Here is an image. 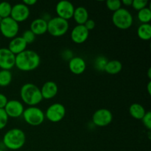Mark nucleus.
<instances>
[{"label": "nucleus", "mask_w": 151, "mask_h": 151, "mask_svg": "<svg viewBox=\"0 0 151 151\" xmlns=\"http://www.w3.org/2000/svg\"><path fill=\"white\" fill-rule=\"evenodd\" d=\"M40 55L33 50H26L16 55L15 66L22 72L35 70L40 66Z\"/></svg>", "instance_id": "nucleus-1"}, {"label": "nucleus", "mask_w": 151, "mask_h": 151, "mask_svg": "<svg viewBox=\"0 0 151 151\" xmlns=\"http://www.w3.org/2000/svg\"><path fill=\"white\" fill-rule=\"evenodd\" d=\"M2 142L4 147L9 150H18L24 145L26 142V135L20 128H11L4 134Z\"/></svg>", "instance_id": "nucleus-2"}, {"label": "nucleus", "mask_w": 151, "mask_h": 151, "mask_svg": "<svg viewBox=\"0 0 151 151\" xmlns=\"http://www.w3.org/2000/svg\"><path fill=\"white\" fill-rule=\"evenodd\" d=\"M20 97L22 102L28 106H36L43 100L40 88L31 83L22 86L20 89Z\"/></svg>", "instance_id": "nucleus-3"}, {"label": "nucleus", "mask_w": 151, "mask_h": 151, "mask_svg": "<svg viewBox=\"0 0 151 151\" xmlns=\"http://www.w3.org/2000/svg\"><path fill=\"white\" fill-rule=\"evenodd\" d=\"M112 23L120 29H128L132 26L134 18L131 12L126 8L121 7L112 15Z\"/></svg>", "instance_id": "nucleus-4"}, {"label": "nucleus", "mask_w": 151, "mask_h": 151, "mask_svg": "<svg viewBox=\"0 0 151 151\" xmlns=\"http://www.w3.org/2000/svg\"><path fill=\"white\" fill-rule=\"evenodd\" d=\"M69 29V22L60 17H52L47 22V32L53 37H61Z\"/></svg>", "instance_id": "nucleus-5"}, {"label": "nucleus", "mask_w": 151, "mask_h": 151, "mask_svg": "<svg viewBox=\"0 0 151 151\" xmlns=\"http://www.w3.org/2000/svg\"><path fill=\"white\" fill-rule=\"evenodd\" d=\"M22 116L26 123L33 127L41 125L45 119L44 112L37 106H29L24 109Z\"/></svg>", "instance_id": "nucleus-6"}, {"label": "nucleus", "mask_w": 151, "mask_h": 151, "mask_svg": "<svg viewBox=\"0 0 151 151\" xmlns=\"http://www.w3.org/2000/svg\"><path fill=\"white\" fill-rule=\"evenodd\" d=\"M44 114L46 119H48L50 122L54 123L59 122L63 120V118L65 117L66 108L61 103H53L47 108Z\"/></svg>", "instance_id": "nucleus-7"}, {"label": "nucleus", "mask_w": 151, "mask_h": 151, "mask_svg": "<svg viewBox=\"0 0 151 151\" xmlns=\"http://www.w3.org/2000/svg\"><path fill=\"white\" fill-rule=\"evenodd\" d=\"M19 31V24L12 18L7 17L2 19L0 24V32L6 38L12 39L17 36Z\"/></svg>", "instance_id": "nucleus-8"}, {"label": "nucleus", "mask_w": 151, "mask_h": 151, "mask_svg": "<svg viewBox=\"0 0 151 151\" xmlns=\"http://www.w3.org/2000/svg\"><path fill=\"white\" fill-rule=\"evenodd\" d=\"M113 120L111 111L107 109H100L92 115V123L97 127H106L110 125Z\"/></svg>", "instance_id": "nucleus-9"}, {"label": "nucleus", "mask_w": 151, "mask_h": 151, "mask_svg": "<svg viewBox=\"0 0 151 151\" xmlns=\"http://www.w3.org/2000/svg\"><path fill=\"white\" fill-rule=\"evenodd\" d=\"M29 15H30L29 7L22 2L12 5V10L10 17L18 23L24 22L27 20L28 18L29 17Z\"/></svg>", "instance_id": "nucleus-10"}, {"label": "nucleus", "mask_w": 151, "mask_h": 151, "mask_svg": "<svg viewBox=\"0 0 151 151\" xmlns=\"http://www.w3.org/2000/svg\"><path fill=\"white\" fill-rule=\"evenodd\" d=\"M75 6L72 2L66 0H63L58 2L55 7V11L58 17L69 21L72 19L74 11H75Z\"/></svg>", "instance_id": "nucleus-11"}, {"label": "nucleus", "mask_w": 151, "mask_h": 151, "mask_svg": "<svg viewBox=\"0 0 151 151\" xmlns=\"http://www.w3.org/2000/svg\"><path fill=\"white\" fill-rule=\"evenodd\" d=\"M16 55L12 53L8 48H0V69L10 70L15 66Z\"/></svg>", "instance_id": "nucleus-12"}, {"label": "nucleus", "mask_w": 151, "mask_h": 151, "mask_svg": "<svg viewBox=\"0 0 151 151\" xmlns=\"http://www.w3.org/2000/svg\"><path fill=\"white\" fill-rule=\"evenodd\" d=\"M4 110L9 118H19L23 114L24 107L19 100H10L7 101Z\"/></svg>", "instance_id": "nucleus-13"}, {"label": "nucleus", "mask_w": 151, "mask_h": 151, "mask_svg": "<svg viewBox=\"0 0 151 151\" xmlns=\"http://www.w3.org/2000/svg\"><path fill=\"white\" fill-rule=\"evenodd\" d=\"M71 39L75 44H81L87 41L89 36V31L84 25H78L74 27L71 31Z\"/></svg>", "instance_id": "nucleus-14"}, {"label": "nucleus", "mask_w": 151, "mask_h": 151, "mask_svg": "<svg viewBox=\"0 0 151 151\" xmlns=\"http://www.w3.org/2000/svg\"><path fill=\"white\" fill-rule=\"evenodd\" d=\"M43 99L51 100L54 98L58 92V86L54 81H47L43 84L42 87L40 88Z\"/></svg>", "instance_id": "nucleus-15"}, {"label": "nucleus", "mask_w": 151, "mask_h": 151, "mask_svg": "<svg viewBox=\"0 0 151 151\" xmlns=\"http://www.w3.org/2000/svg\"><path fill=\"white\" fill-rule=\"evenodd\" d=\"M69 69L74 75H81L86 69V63L83 58L75 56L69 61Z\"/></svg>", "instance_id": "nucleus-16"}, {"label": "nucleus", "mask_w": 151, "mask_h": 151, "mask_svg": "<svg viewBox=\"0 0 151 151\" xmlns=\"http://www.w3.org/2000/svg\"><path fill=\"white\" fill-rule=\"evenodd\" d=\"M27 45L28 44L25 42L22 36H16L10 39L7 48L15 55H17L18 54L26 50Z\"/></svg>", "instance_id": "nucleus-17"}, {"label": "nucleus", "mask_w": 151, "mask_h": 151, "mask_svg": "<svg viewBox=\"0 0 151 151\" xmlns=\"http://www.w3.org/2000/svg\"><path fill=\"white\" fill-rule=\"evenodd\" d=\"M29 29L36 35H42L47 32V21L42 18H37L31 22Z\"/></svg>", "instance_id": "nucleus-18"}, {"label": "nucleus", "mask_w": 151, "mask_h": 151, "mask_svg": "<svg viewBox=\"0 0 151 151\" xmlns=\"http://www.w3.org/2000/svg\"><path fill=\"white\" fill-rule=\"evenodd\" d=\"M72 19L78 25H83L89 19L88 10L86 7H82V6L76 7L74 11Z\"/></svg>", "instance_id": "nucleus-19"}, {"label": "nucleus", "mask_w": 151, "mask_h": 151, "mask_svg": "<svg viewBox=\"0 0 151 151\" xmlns=\"http://www.w3.org/2000/svg\"><path fill=\"white\" fill-rule=\"evenodd\" d=\"M129 113L133 118L138 120H142L146 113L145 109L139 103H133L130 106Z\"/></svg>", "instance_id": "nucleus-20"}, {"label": "nucleus", "mask_w": 151, "mask_h": 151, "mask_svg": "<svg viewBox=\"0 0 151 151\" xmlns=\"http://www.w3.org/2000/svg\"><path fill=\"white\" fill-rule=\"evenodd\" d=\"M122 69V63L118 60H109L106 64L105 71L109 75H116L119 73Z\"/></svg>", "instance_id": "nucleus-21"}, {"label": "nucleus", "mask_w": 151, "mask_h": 151, "mask_svg": "<svg viewBox=\"0 0 151 151\" xmlns=\"http://www.w3.org/2000/svg\"><path fill=\"white\" fill-rule=\"evenodd\" d=\"M137 35L143 41H148L151 38V25L150 24H142L137 28Z\"/></svg>", "instance_id": "nucleus-22"}, {"label": "nucleus", "mask_w": 151, "mask_h": 151, "mask_svg": "<svg viewBox=\"0 0 151 151\" xmlns=\"http://www.w3.org/2000/svg\"><path fill=\"white\" fill-rule=\"evenodd\" d=\"M13 75L10 70H0V86L6 87L8 86L12 82Z\"/></svg>", "instance_id": "nucleus-23"}, {"label": "nucleus", "mask_w": 151, "mask_h": 151, "mask_svg": "<svg viewBox=\"0 0 151 151\" xmlns=\"http://www.w3.org/2000/svg\"><path fill=\"white\" fill-rule=\"evenodd\" d=\"M137 19L142 24H150L151 21V10L150 7H147L138 11Z\"/></svg>", "instance_id": "nucleus-24"}, {"label": "nucleus", "mask_w": 151, "mask_h": 151, "mask_svg": "<svg viewBox=\"0 0 151 151\" xmlns=\"http://www.w3.org/2000/svg\"><path fill=\"white\" fill-rule=\"evenodd\" d=\"M12 10V4L8 1L0 2V17L2 19L10 17Z\"/></svg>", "instance_id": "nucleus-25"}, {"label": "nucleus", "mask_w": 151, "mask_h": 151, "mask_svg": "<svg viewBox=\"0 0 151 151\" xmlns=\"http://www.w3.org/2000/svg\"><path fill=\"white\" fill-rule=\"evenodd\" d=\"M108 61H109V60L105 56H98L94 60V68H95L96 70L99 71V72H104L105 68H106Z\"/></svg>", "instance_id": "nucleus-26"}, {"label": "nucleus", "mask_w": 151, "mask_h": 151, "mask_svg": "<svg viewBox=\"0 0 151 151\" xmlns=\"http://www.w3.org/2000/svg\"><path fill=\"white\" fill-rule=\"evenodd\" d=\"M106 7L111 11L115 12L122 7V3L119 0H108L106 1Z\"/></svg>", "instance_id": "nucleus-27"}, {"label": "nucleus", "mask_w": 151, "mask_h": 151, "mask_svg": "<svg viewBox=\"0 0 151 151\" xmlns=\"http://www.w3.org/2000/svg\"><path fill=\"white\" fill-rule=\"evenodd\" d=\"M147 4H148V1L147 0H133L131 7L134 10L139 11V10L147 7Z\"/></svg>", "instance_id": "nucleus-28"}, {"label": "nucleus", "mask_w": 151, "mask_h": 151, "mask_svg": "<svg viewBox=\"0 0 151 151\" xmlns=\"http://www.w3.org/2000/svg\"><path fill=\"white\" fill-rule=\"evenodd\" d=\"M22 37L27 44H32L35 40V35L30 29H27V30H25L23 32V34H22Z\"/></svg>", "instance_id": "nucleus-29"}, {"label": "nucleus", "mask_w": 151, "mask_h": 151, "mask_svg": "<svg viewBox=\"0 0 151 151\" xmlns=\"http://www.w3.org/2000/svg\"><path fill=\"white\" fill-rule=\"evenodd\" d=\"M9 117L4 109H0V130H2L7 126Z\"/></svg>", "instance_id": "nucleus-30"}, {"label": "nucleus", "mask_w": 151, "mask_h": 151, "mask_svg": "<svg viewBox=\"0 0 151 151\" xmlns=\"http://www.w3.org/2000/svg\"><path fill=\"white\" fill-rule=\"evenodd\" d=\"M142 122L144 126L147 128L148 131H150L151 129V112L150 111H146L145 114L143 116L142 119Z\"/></svg>", "instance_id": "nucleus-31"}, {"label": "nucleus", "mask_w": 151, "mask_h": 151, "mask_svg": "<svg viewBox=\"0 0 151 151\" xmlns=\"http://www.w3.org/2000/svg\"><path fill=\"white\" fill-rule=\"evenodd\" d=\"M60 55H61L62 58H63L64 60H66V61H68V62H69L72 58L75 57L73 54V52H72L71 50H63V52H62Z\"/></svg>", "instance_id": "nucleus-32"}, {"label": "nucleus", "mask_w": 151, "mask_h": 151, "mask_svg": "<svg viewBox=\"0 0 151 151\" xmlns=\"http://www.w3.org/2000/svg\"><path fill=\"white\" fill-rule=\"evenodd\" d=\"M83 25L85 26V27L86 28L88 31H91V30H92V29H94L96 24H95V22H94V20L88 19V20H87V22H86Z\"/></svg>", "instance_id": "nucleus-33"}, {"label": "nucleus", "mask_w": 151, "mask_h": 151, "mask_svg": "<svg viewBox=\"0 0 151 151\" xmlns=\"http://www.w3.org/2000/svg\"><path fill=\"white\" fill-rule=\"evenodd\" d=\"M7 101H8V99L6 97L5 94L0 93V109H4Z\"/></svg>", "instance_id": "nucleus-34"}, {"label": "nucleus", "mask_w": 151, "mask_h": 151, "mask_svg": "<svg viewBox=\"0 0 151 151\" xmlns=\"http://www.w3.org/2000/svg\"><path fill=\"white\" fill-rule=\"evenodd\" d=\"M22 3L27 6V7H30V6H34L36 4L37 0H24Z\"/></svg>", "instance_id": "nucleus-35"}, {"label": "nucleus", "mask_w": 151, "mask_h": 151, "mask_svg": "<svg viewBox=\"0 0 151 151\" xmlns=\"http://www.w3.org/2000/svg\"><path fill=\"white\" fill-rule=\"evenodd\" d=\"M133 0H122L121 1L122 4H124L125 6H127V7H130V6L132 5Z\"/></svg>", "instance_id": "nucleus-36"}, {"label": "nucleus", "mask_w": 151, "mask_h": 151, "mask_svg": "<svg viewBox=\"0 0 151 151\" xmlns=\"http://www.w3.org/2000/svg\"><path fill=\"white\" fill-rule=\"evenodd\" d=\"M147 92H148V94L150 95V94H151V81H149L148 83H147Z\"/></svg>", "instance_id": "nucleus-37"}, {"label": "nucleus", "mask_w": 151, "mask_h": 151, "mask_svg": "<svg viewBox=\"0 0 151 151\" xmlns=\"http://www.w3.org/2000/svg\"><path fill=\"white\" fill-rule=\"evenodd\" d=\"M150 72H151V68H149L148 71H147V75H148V78L150 80L151 79V74H150Z\"/></svg>", "instance_id": "nucleus-38"}, {"label": "nucleus", "mask_w": 151, "mask_h": 151, "mask_svg": "<svg viewBox=\"0 0 151 151\" xmlns=\"http://www.w3.org/2000/svg\"><path fill=\"white\" fill-rule=\"evenodd\" d=\"M2 18H1V17H0V24H1V22H2Z\"/></svg>", "instance_id": "nucleus-39"}, {"label": "nucleus", "mask_w": 151, "mask_h": 151, "mask_svg": "<svg viewBox=\"0 0 151 151\" xmlns=\"http://www.w3.org/2000/svg\"><path fill=\"white\" fill-rule=\"evenodd\" d=\"M0 151H4V150H2V149L0 148Z\"/></svg>", "instance_id": "nucleus-40"}]
</instances>
